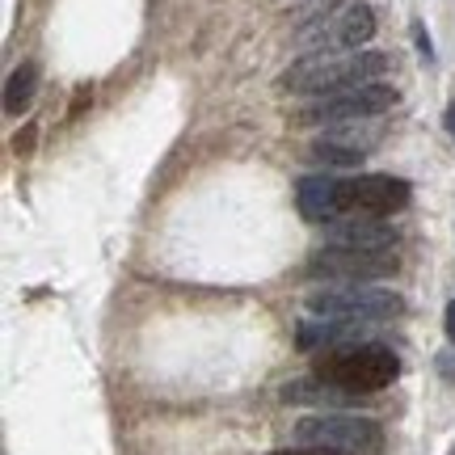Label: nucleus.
I'll return each instance as SVG.
<instances>
[{
    "label": "nucleus",
    "instance_id": "obj_4",
    "mask_svg": "<svg viewBox=\"0 0 455 455\" xmlns=\"http://www.w3.org/2000/svg\"><path fill=\"white\" fill-rule=\"evenodd\" d=\"M392 106H396V89L375 81V84H363V89H346V93H333V98L308 101V106H299L291 114V123L295 127H341V123L379 118Z\"/></svg>",
    "mask_w": 455,
    "mask_h": 455
},
{
    "label": "nucleus",
    "instance_id": "obj_14",
    "mask_svg": "<svg viewBox=\"0 0 455 455\" xmlns=\"http://www.w3.org/2000/svg\"><path fill=\"white\" fill-rule=\"evenodd\" d=\"M341 0H304L299 9H295V26H299V34L316 30V26H325L329 17L338 13Z\"/></svg>",
    "mask_w": 455,
    "mask_h": 455
},
{
    "label": "nucleus",
    "instance_id": "obj_7",
    "mask_svg": "<svg viewBox=\"0 0 455 455\" xmlns=\"http://www.w3.org/2000/svg\"><path fill=\"white\" fill-rule=\"evenodd\" d=\"M392 270H396L392 249H333V244L312 253V261L304 266L308 278H325V283H375Z\"/></svg>",
    "mask_w": 455,
    "mask_h": 455
},
{
    "label": "nucleus",
    "instance_id": "obj_6",
    "mask_svg": "<svg viewBox=\"0 0 455 455\" xmlns=\"http://www.w3.org/2000/svg\"><path fill=\"white\" fill-rule=\"evenodd\" d=\"M413 186L392 173H363V178H341L338 207L341 220H388L392 212L409 207Z\"/></svg>",
    "mask_w": 455,
    "mask_h": 455
},
{
    "label": "nucleus",
    "instance_id": "obj_1",
    "mask_svg": "<svg viewBox=\"0 0 455 455\" xmlns=\"http://www.w3.org/2000/svg\"><path fill=\"white\" fill-rule=\"evenodd\" d=\"M392 60L384 51H346V55H304L295 60L283 76L278 89L283 93H299V98H333L346 89H363V84L384 81Z\"/></svg>",
    "mask_w": 455,
    "mask_h": 455
},
{
    "label": "nucleus",
    "instance_id": "obj_10",
    "mask_svg": "<svg viewBox=\"0 0 455 455\" xmlns=\"http://www.w3.org/2000/svg\"><path fill=\"white\" fill-rule=\"evenodd\" d=\"M338 186L341 178H329V173H312V178H299L295 186V207L308 224H338L341 207H338Z\"/></svg>",
    "mask_w": 455,
    "mask_h": 455
},
{
    "label": "nucleus",
    "instance_id": "obj_18",
    "mask_svg": "<svg viewBox=\"0 0 455 455\" xmlns=\"http://www.w3.org/2000/svg\"><path fill=\"white\" fill-rule=\"evenodd\" d=\"M443 123H447V135H451V140H455V101H451V106H447V118H443Z\"/></svg>",
    "mask_w": 455,
    "mask_h": 455
},
{
    "label": "nucleus",
    "instance_id": "obj_5",
    "mask_svg": "<svg viewBox=\"0 0 455 455\" xmlns=\"http://www.w3.org/2000/svg\"><path fill=\"white\" fill-rule=\"evenodd\" d=\"M295 439L346 455H379L384 451V426L371 418H355V413H312V418L295 422Z\"/></svg>",
    "mask_w": 455,
    "mask_h": 455
},
{
    "label": "nucleus",
    "instance_id": "obj_8",
    "mask_svg": "<svg viewBox=\"0 0 455 455\" xmlns=\"http://www.w3.org/2000/svg\"><path fill=\"white\" fill-rule=\"evenodd\" d=\"M375 34V13L371 4H346L341 13H333L325 26L299 34V43L308 47V55H346V51H358L363 43H371Z\"/></svg>",
    "mask_w": 455,
    "mask_h": 455
},
{
    "label": "nucleus",
    "instance_id": "obj_15",
    "mask_svg": "<svg viewBox=\"0 0 455 455\" xmlns=\"http://www.w3.org/2000/svg\"><path fill=\"white\" fill-rule=\"evenodd\" d=\"M413 38H418V51H422V60H435V47H430V34L422 30V21H413Z\"/></svg>",
    "mask_w": 455,
    "mask_h": 455
},
{
    "label": "nucleus",
    "instance_id": "obj_17",
    "mask_svg": "<svg viewBox=\"0 0 455 455\" xmlns=\"http://www.w3.org/2000/svg\"><path fill=\"white\" fill-rule=\"evenodd\" d=\"M443 329H447V341L455 346V299L447 304V316H443Z\"/></svg>",
    "mask_w": 455,
    "mask_h": 455
},
{
    "label": "nucleus",
    "instance_id": "obj_3",
    "mask_svg": "<svg viewBox=\"0 0 455 455\" xmlns=\"http://www.w3.org/2000/svg\"><path fill=\"white\" fill-rule=\"evenodd\" d=\"M401 295L388 287H371V283H333L308 295L312 316H329V321H358V325H375V321H392L401 316Z\"/></svg>",
    "mask_w": 455,
    "mask_h": 455
},
{
    "label": "nucleus",
    "instance_id": "obj_12",
    "mask_svg": "<svg viewBox=\"0 0 455 455\" xmlns=\"http://www.w3.org/2000/svg\"><path fill=\"white\" fill-rule=\"evenodd\" d=\"M283 401H287V405H350L358 396L338 388V384H325L321 375H308V379L287 384V388H283Z\"/></svg>",
    "mask_w": 455,
    "mask_h": 455
},
{
    "label": "nucleus",
    "instance_id": "obj_9",
    "mask_svg": "<svg viewBox=\"0 0 455 455\" xmlns=\"http://www.w3.org/2000/svg\"><path fill=\"white\" fill-rule=\"evenodd\" d=\"M384 140V127L367 118V123H341V127H325V135H316L308 144V156L316 164H329V169H350V164L367 161Z\"/></svg>",
    "mask_w": 455,
    "mask_h": 455
},
{
    "label": "nucleus",
    "instance_id": "obj_11",
    "mask_svg": "<svg viewBox=\"0 0 455 455\" xmlns=\"http://www.w3.org/2000/svg\"><path fill=\"white\" fill-rule=\"evenodd\" d=\"M329 244L333 249H392L396 228H388L384 220H338L329 224Z\"/></svg>",
    "mask_w": 455,
    "mask_h": 455
},
{
    "label": "nucleus",
    "instance_id": "obj_2",
    "mask_svg": "<svg viewBox=\"0 0 455 455\" xmlns=\"http://www.w3.org/2000/svg\"><path fill=\"white\" fill-rule=\"evenodd\" d=\"M316 375L325 384L355 392V396H371V392H384L401 375V358L392 355L384 341H346V346L316 355Z\"/></svg>",
    "mask_w": 455,
    "mask_h": 455
},
{
    "label": "nucleus",
    "instance_id": "obj_16",
    "mask_svg": "<svg viewBox=\"0 0 455 455\" xmlns=\"http://www.w3.org/2000/svg\"><path fill=\"white\" fill-rule=\"evenodd\" d=\"M270 455H346V451H329V447H287V451H270Z\"/></svg>",
    "mask_w": 455,
    "mask_h": 455
},
{
    "label": "nucleus",
    "instance_id": "obj_13",
    "mask_svg": "<svg viewBox=\"0 0 455 455\" xmlns=\"http://www.w3.org/2000/svg\"><path fill=\"white\" fill-rule=\"evenodd\" d=\"M34 89H38V64H21L4 84V114H26L34 101Z\"/></svg>",
    "mask_w": 455,
    "mask_h": 455
}]
</instances>
